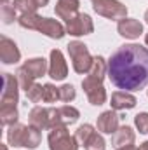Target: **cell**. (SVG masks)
Listing matches in <instances>:
<instances>
[{
  "instance_id": "obj_14",
  "label": "cell",
  "mask_w": 148,
  "mask_h": 150,
  "mask_svg": "<svg viewBox=\"0 0 148 150\" xmlns=\"http://www.w3.org/2000/svg\"><path fill=\"white\" fill-rule=\"evenodd\" d=\"M78 7H80L78 0H58L56 7H54V12L59 19H63L66 23L78 14Z\"/></svg>"
},
{
  "instance_id": "obj_19",
  "label": "cell",
  "mask_w": 148,
  "mask_h": 150,
  "mask_svg": "<svg viewBox=\"0 0 148 150\" xmlns=\"http://www.w3.org/2000/svg\"><path fill=\"white\" fill-rule=\"evenodd\" d=\"M108 75V61L103 58V56H96L94 58V61H92V67H91V70L87 72V77H91V79H96V80H101L103 82V79Z\"/></svg>"
},
{
  "instance_id": "obj_38",
  "label": "cell",
  "mask_w": 148,
  "mask_h": 150,
  "mask_svg": "<svg viewBox=\"0 0 148 150\" xmlns=\"http://www.w3.org/2000/svg\"><path fill=\"white\" fill-rule=\"evenodd\" d=\"M2 4H9V2H7V0H2Z\"/></svg>"
},
{
  "instance_id": "obj_18",
  "label": "cell",
  "mask_w": 148,
  "mask_h": 150,
  "mask_svg": "<svg viewBox=\"0 0 148 150\" xmlns=\"http://www.w3.org/2000/svg\"><path fill=\"white\" fill-rule=\"evenodd\" d=\"M25 133H26V126L25 124H12L9 126V131H7V142L11 147H23V142H25Z\"/></svg>"
},
{
  "instance_id": "obj_9",
  "label": "cell",
  "mask_w": 148,
  "mask_h": 150,
  "mask_svg": "<svg viewBox=\"0 0 148 150\" xmlns=\"http://www.w3.org/2000/svg\"><path fill=\"white\" fill-rule=\"evenodd\" d=\"M35 32H40L42 35H45V37H49V38H54V40H61V38L66 35V28L58 19L42 18V16L38 18Z\"/></svg>"
},
{
  "instance_id": "obj_23",
  "label": "cell",
  "mask_w": 148,
  "mask_h": 150,
  "mask_svg": "<svg viewBox=\"0 0 148 150\" xmlns=\"http://www.w3.org/2000/svg\"><path fill=\"white\" fill-rule=\"evenodd\" d=\"M12 5L19 12V16L21 14H35L38 9V4L35 0H14Z\"/></svg>"
},
{
  "instance_id": "obj_4",
  "label": "cell",
  "mask_w": 148,
  "mask_h": 150,
  "mask_svg": "<svg viewBox=\"0 0 148 150\" xmlns=\"http://www.w3.org/2000/svg\"><path fill=\"white\" fill-rule=\"evenodd\" d=\"M92 9L96 14L111 21H120L127 18V7L118 0H96L92 2Z\"/></svg>"
},
{
  "instance_id": "obj_32",
  "label": "cell",
  "mask_w": 148,
  "mask_h": 150,
  "mask_svg": "<svg viewBox=\"0 0 148 150\" xmlns=\"http://www.w3.org/2000/svg\"><path fill=\"white\" fill-rule=\"evenodd\" d=\"M35 2L38 4V7H45V5L49 4V0H35Z\"/></svg>"
},
{
  "instance_id": "obj_36",
  "label": "cell",
  "mask_w": 148,
  "mask_h": 150,
  "mask_svg": "<svg viewBox=\"0 0 148 150\" xmlns=\"http://www.w3.org/2000/svg\"><path fill=\"white\" fill-rule=\"evenodd\" d=\"M0 149H2V150H7V145H4V143H0Z\"/></svg>"
},
{
  "instance_id": "obj_31",
  "label": "cell",
  "mask_w": 148,
  "mask_h": 150,
  "mask_svg": "<svg viewBox=\"0 0 148 150\" xmlns=\"http://www.w3.org/2000/svg\"><path fill=\"white\" fill-rule=\"evenodd\" d=\"M134 126L141 134H148V112H141L134 117Z\"/></svg>"
},
{
  "instance_id": "obj_6",
  "label": "cell",
  "mask_w": 148,
  "mask_h": 150,
  "mask_svg": "<svg viewBox=\"0 0 148 150\" xmlns=\"http://www.w3.org/2000/svg\"><path fill=\"white\" fill-rule=\"evenodd\" d=\"M4 77V87H2V96H0V107L4 105H12L16 107L19 101V80L12 74H2Z\"/></svg>"
},
{
  "instance_id": "obj_13",
  "label": "cell",
  "mask_w": 148,
  "mask_h": 150,
  "mask_svg": "<svg viewBox=\"0 0 148 150\" xmlns=\"http://www.w3.org/2000/svg\"><path fill=\"white\" fill-rule=\"evenodd\" d=\"M136 103H138L136 96L129 91H115L110 100V105L113 110H131L136 107Z\"/></svg>"
},
{
  "instance_id": "obj_11",
  "label": "cell",
  "mask_w": 148,
  "mask_h": 150,
  "mask_svg": "<svg viewBox=\"0 0 148 150\" xmlns=\"http://www.w3.org/2000/svg\"><path fill=\"white\" fill-rule=\"evenodd\" d=\"M118 113L117 110H106V112L99 113L98 115V120H96V127H98V131L99 133H103V134H115V131L120 127L118 126Z\"/></svg>"
},
{
  "instance_id": "obj_34",
  "label": "cell",
  "mask_w": 148,
  "mask_h": 150,
  "mask_svg": "<svg viewBox=\"0 0 148 150\" xmlns=\"http://www.w3.org/2000/svg\"><path fill=\"white\" fill-rule=\"evenodd\" d=\"M118 150H138V147H134V145H129V147H122V149Z\"/></svg>"
},
{
  "instance_id": "obj_29",
  "label": "cell",
  "mask_w": 148,
  "mask_h": 150,
  "mask_svg": "<svg viewBox=\"0 0 148 150\" xmlns=\"http://www.w3.org/2000/svg\"><path fill=\"white\" fill-rule=\"evenodd\" d=\"M26 98L32 101V103H42L44 101V86L40 84H33L28 91H26Z\"/></svg>"
},
{
  "instance_id": "obj_12",
  "label": "cell",
  "mask_w": 148,
  "mask_h": 150,
  "mask_svg": "<svg viewBox=\"0 0 148 150\" xmlns=\"http://www.w3.org/2000/svg\"><path fill=\"white\" fill-rule=\"evenodd\" d=\"M117 32H118L120 37L129 38V40H136L143 33V25L134 18H124V19H120L117 23Z\"/></svg>"
},
{
  "instance_id": "obj_1",
  "label": "cell",
  "mask_w": 148,
  "mask_h": 150,
  "mask_svg": "<svg viewBox=\"0 0 148 150\" xmlns=\"http://www.w3.org/2000/svg\"><path fill=\"white\" fill-rule=\"evenodd\" d=\"M108 79L122 91L143 89L148 84V47L140 44L120 45L108 59Z\"/></svg>"
},
{
  "instance_id": "obj_30",
  "label": "cell",
  "mask_w": 148,
  "mask_h": 150,
  "mask_svg": "<svg viewBox=\"0 0 148 150\" xmlns=\"http://www.w3.org/2000/svg\"><path fill=\"white\" fill-rule=\"evenodd\" d=\"M75 96H77V93H75V87L72 84H63V86L59 87V100H61V101L70 103V101L75 100Z\"/></svg>"
},
{
  "instance_id": "obj_40",
  "label": "cell",
  "mask_w": 148,
  "mask_h": 150,
  "mask_svg": "<svg viewBox=\"0 0 148 150\" xmlns=\"http://www.w3.org/2000/svg\"><path fill=\"white\" fill-rule=\"evenodd\" d=\"M147 94H148V91H147Z\"/></svg>"
},
{
  "instance_id": "obj_20",
  "label": "cell",
  "mask_w": 148,
  "mask_h": 150,
  "mask_svg": "<svg viewBox=\"0 0 148 150\" xmlns=\"http://www.w3.org/2000/svg\"><path fill=\"white\" fill-rule=\"evenodd\" d=\"M42 142V133L40 129L33 127V126H26V133H25V142H23V147L30 150H35Z\"/></svg>"
},
{
  "instance_id": "obj_2",
  "label": "cell",
  "mask_w": 148,
  "mask_h": 150,
  "mask_svg": "<svg viewBox=\"0 0 148 150\" xmlns=\"http://www.w3.org/2000/svg\"><path fill=\"white\" fill-rule=\"evenodd\" d=\"M66 49H68V56L72 59V67H73L75 72L80 75L87 74L91 70V67H92V61H94V58L91 56L87 45L84 42H80V40H73V42H70L66 45Z\"/></svg>"
},
{
  "instance_id": "obj_37",
  "label": "cell",
  "mask_w": 148,
  "mask_h": 150,
  "mask_svg": "<svg viewBox=\"0 0 148 150\" xmlns=\"http://www.w3.org/2000/svg\"><path fill=\"white\" fill-rule=\"evenodd\" d=\"M145 44H147V45H148V33H147V35H145Z\"/></svg>"
},
{
  "instance_id": "obj_27",
  "label": "cell",
  "mask_w": 148,
  "mask_h": 150,
  "mask_svg": "<svg viewBox=\"0 0 148 150\" xmlns=\"http://www.w3.org/2000/svg\"><path fill=\"white\" fill-rule=\"evenodd\" d=\"M84 149L85 150H105L106 149V142H105V138H103L99 133H94V134L85 142Z\"/></svg>"
},
{
  "instance_id": "obj_21",
  "label": "cell",
  "mask_w": 148,
  "mask_h": 150,
  "mask_svg": "<svg viewBox=\"0 0 148 150\" xmlns=\"http://www.w3.org/2000/svg\"><path fill=\"white\" fill-rule=\"evenodd\" d=\"M18 119H19V113L18 108L12 107V105H4L0 107V124L2 126H12V124H18Z\"/></svg>"
},
{
  "instance_id": "obj_35",
  "label": "cell",
  "mask_w": 148,
  "mask_h": 150,
  "mask_svg": "<svg viewBox=\"0 0 148 150\" xmlns=\"http://www.w3.org/2000/svg\"><path fill=\"white\" fill-rule=\"evenodd\" d=\"M143 19H145V23L148 25V9L145 11V16H143Z\"/></svg>"
},
{
  "instance_id": "obj_25",
  "label": "cell",
  "mask_w": 148,
  "mask_h": 150,
  "mask_svg": "<svg viewBox=\"0 0 148 150\" xmlns=\"http://www.w3.org/2000/svg\"><path fill=\"white\" fill-rule=\"evenodd\" d=\"M94 133H96V131H94V127H92L91 124H82V126L77 127V131H75V138H77V142H78L80 145H85V142H87Z\"/></svg>"
},
{
  "instance_id": "obj_17",
  "label": "cell",
  "mask_w": 148,
  "mask_h": 150,
  "mask_svg": "<svg viewBox=\"0 0 148 150\" xmlns=\"http://www.w3.org/2000/svg\"><path fill=\"white\" fill-rule=\"evenodd\" d=\"M28 74L32 75L33 79H38V77H44V75L49 72V65H47V59L44 58H30L26 59L23 65H21Z\"/></svg>"
},
{
  "instance_id": "obj_24",
  "label": "cell",
  "mask_w": 148,
  "mask_h": 150,
  "mask_svg": "<svg viewBox=\"0 0 148 150\" xmlns=\"http://www.w3.org/2000/svg\"><path fill=\"white\" fill-rule=\"evenodd\" d=\"M0 18H2V21H4V25H11V23H14V21H18V11L14 9V5H11V4H2V7H0Z\"/></svg>"
},
{
  "instance_id": "obj_28",
  "label": "cell",
  "mask_w": 148,
  "mask_h": 150,
  "mask_svg": "<svg viewBox=\"0 0 148 150\" xmlns=\"http://www.w3.org/2000/svg\"><path fill=\"white\" fill-rule=\"evenodd\" d=\"M59 100V87L47 82L44 84V103H56Z\"/></svg>"
},
{
  "instance_id": "obj_33",
  "label": "cell",
  "mask_w": 148,
  "mask_h": 150,
  "mask_svg": "<svg viewBox=\"0 0 148 150\" xmlns=\"http://www.w3.org/2000/svg\"><path fill=\"white\" fill-rule=\"evenodd\" d=\"M138 150H148V142H143L141 145H140V149Z\"/></svg>"
},
{
  "instance_id": "obj_10",
  "label": "cell",
  "mask_w": 148,
  "mask_h": 150,
  "mask_svg": "<svg viewBox=\"0 0 148 150\" xmlns=\"http://www.w3.org/2000/svg\"><path fill=\"white\" fill-rule=\"evenodd\" d=\"M0 59L4 65H16L21 59V51L14 40L2 35L0 38Z\"/></svg>"
},
{
  "instance_id": "obj_22",
  "label": "cell",
  "mask_w": 148,
  "mask_h": 150,
  "mask_svg": "<svg viewBox=\"0 0 148 150\" xmlns=\"http://www.w3.org/2000/svg\"><path fill=\"white\" fill-rule=\"evenodd\" d=\"M58 113H59V122L61 124H73L78 120V117H80V112L72 107V105H63V107H59L58 108Z\"/></svg>"
},
{
  "instance_id": "obj_7",
  "label": "cell",
  "mask_w": 148,
  "mask_h": 150,
  "mask_svg": "<svg viewBox=\"0 0 148 150\" xmlns=\"http://www.w3.org/2000/svg\"><path fill=\"white\" fill-rule=\"evenodd\" d=\"M65 28H66V33L72 37H84V35H91L94 32V23L89 14L78 12L75 18L66 21Z\"/></svg>"
},
{
  "instance_id": "obj_5",
  "label": "cell",
  "mask_w": 148,
  "mask_h": 150,
  "mask_svg": "<svg viewBox=\"0 0 148 150\" xmlns=\"http://www.w3.org/2000/svg\"><path fill=\"white\" fill-rule=\"evenodd\" d=\"M82 89L89 100L91 105L94 107H101L106 103V89L103 86L101 80H96V79H91V77H85L82 80Z\"/></svg>"
},
{
  "instance_id": "obj_16",
  "label": "cell",
  "mask_w": 148,
  "mask_h": 150,
  "mask_svg": "<svg viewBox=\"0 0 148 150\" xmlns=\"http://www.w3.org/2000/svg\"><path fill=\"white\" fill-rule=\"evenodd\" d=\"M28 122H30V126L37 127L40 131L49 129V108H44L38 105L33 107L28 113Z\"/></svg>"
},
{
  "instance_id": "obj_3",
  "label": "cell",
  "mask_w": 148,
  "mask_h": 150,
  "mask_svg": "<svg viewBox=\"0 0 148 150\" xmlns=\"http://www.w3.org/2000/svg\"><path fill=\"white\" fill-rule=\"evenodd\" d=\"M47 142H49V150H78L80 145L77 138L68 133L66 124H59L49 129Z\"/></svg>"
},
{
  "instance_id": "obj_26",
  "label": "cell",
  "mask_w": 148,
  "mask_h": 150,
  "mask_svg": "<svg viewBox=\"0 0 148 150\" xmlns=\"http://www.w3.org/2000/svg\"><path fill=\"white\" fill-rule=\"evenodd\" d=\"M16 77H18V80H19V86H21V89H23L25 93H26V91H28V89H30V87L35 84V79L28 74V72H26L23 67H19V68H18Z\"/></svg>"
},
{
  "instance_id": "obj_39",
  "label": "cell",
  "mask_w": 148,
  "mask_h": 150,
  "mask_svg": "<svg viewBox=\"0 0 148 150\" xmlns=\"http://www.w3.org/2000/svg\"><path fill=\"white\" fill-rule=\"evenodd\" d=\"M92 2H96V0H92Z\"/></svg>"
},
{
  "instance_id": "obj_8",
  "label": "cell",
  "mask_w": 148,
  "mask_h": 150,
  "mask_svg": "<svg viewBox=\"0 0 148 150\" xmlns=\"http://www.w3.org/2000/svg\"><path fill=\"white\" fill-rule=\"evenodd\" d=\"M49 77L52 80H65L68 75V65L59 49H52L49 54Z\"/></svg>"
},
{
  "instance_id": "obj_15",
  "label": "cell",
  "mask_w": 148,
  "mask_h": 150,
  "mask_svg": "<svg viewBox=\"0 0 148 150\" xmlns=\"http://www.w3.org/2000/svg\"><path fill=\"white\" fill-rule=\"evenodd\" d=\"M134 140H136V133L132 131V127L131 126H120L111 138V145L115 150H118L122 147L134 145Z\"/></svg>"
}]
</instances>
